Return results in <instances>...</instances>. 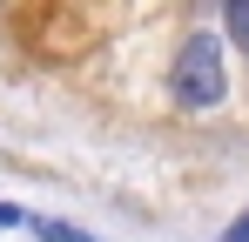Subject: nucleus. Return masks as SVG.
<instances>
[{
  "label": "nucleus",
  "mask_w": 249,
  "mask_h": 242,
  "mask_svg": "<svg viewBox=\"0 0 249 242\" xmlns=\"http://www.w3.org/2000/svg\"><path fill=\"white\" fill-rule=\"evenodd\" d=\"M27 222H34L27 208H14V202H0V229H27Z\"/></svg>",
  "instance_id": "4"
},
{
  "label": "nucleus",
  "mask_w": 249,
  "mask_h": 242,
  "mask_svg": "<svg viewBox=\"0 0 249 242\" xmlns=\"http://www.w3.org/2000/svg\"><path fill=\"white\" fill-rule=\"evenodd\" d=\"M168 81H175V101H182V108H215L222 87H229V74H222V40L215 34H189L182 54H175V68H168Z\"/></svg>",
  "instance_id": "1"
},
{
  "label": "nucleus",
  "mask_w": 249,
  "mask_h": 242,
  "mask_svg": "<svg viewBox=\"0 0 249 242\" xmlns=\"http://www.w3.org/2000/svg\"><path fill=\"white\" fill-rule=\"evenodd\" d=\"M222 20H229V34L249 47V0H222Z\"/></svg>",
  "instance_id": "3"
},
{
  "label": "nucleus",
  "mask_w": 249,
  "mask_h": 242,
  "mask_svg": "<svg viewBox=\"0 0 249 242\" xmlns=\"http://www.w3.org/2000/svg\"><path fill=\"white\" fill-rule=\"evenodd\" d=\"M27 229H34V236H47V242H94L88 229H68V222H47V215H34Z\"/></svg>",
  "instance_id": "2"
},
{
  "label": "nucleus",
  "mask_w": 249,
  "mask_h": 242,
  "mask_svg": "<svg viewBox=\"0 0 249 242\" xmlns=\"http://www.w3.org/2000/svg\"><path fill=\"white\" fill-rule=\"evenodd\" d=\"M222 242H249V208L236 215V222H229V236H222Z\"/></svg>",
  "instance_id": "5"
}]
</instances>
